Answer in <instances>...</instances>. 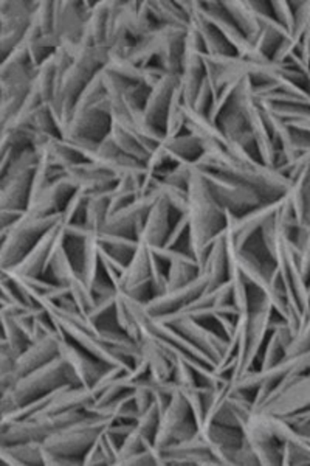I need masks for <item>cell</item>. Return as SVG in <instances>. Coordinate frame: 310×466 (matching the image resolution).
<instances>
[{
    "mask_svg": "<svg viewBox=\"0 0 310 466\" xmlns=\"http://www.w3.org/2000/svg\"><path fill=\"white\" fill-rule=\"evenodd\" d=\"M200 168L215 171L250 187L264 202H276L289 193L294 180L274 167H267L239 145L226 144L225 149H211L195 162Z\"/></svg>",
    "mask_w": 310,
    "mask_h": 466,
    "instance_id": "1",
    "label": "cell"
},
{
    "mask_svg": "<svg viewBox=\"0 0 310 466\" xmlns=\"http://www.w3.org/2000/svg\"><path fill=\"white\" fill-rule=\"evenodd\" d=\"M186 215L190 219V254L202 269L211 243L225 228L226 219L225 208L211 195L205 180L195 170V165L188 186Z\"/></svg>",
    "mask_w": 310,
    "mask_h": 466,
    "instance_id": "2",
    "label": "cell"
},
{
    "mask_svg": "<svg viewBox=\"0 0 310 466\" xmlns=\"http://www.w3.org/2000/svg\"><path fill=\"white\" fill-rule=\"evenodd\" d=\"M67 384L76 386L67 362L58 355L47 364L37 367L36 370L19 378L10 389L0 392L2 393L0 398L2 415L21 408L33 400L45 397L48 393L55 392L59 387L67 386Z\"/></svg>",
    "mask_w": 310,
    "mask_h": 466,
    "instance_id": "3",
    "label": "cell"
},
{
    "mask_svg": "<svg viewBox=\"0 0 310 466\" xmlns=\"http://www.w3.org/2000/svg\"><path fill=\"white\" fill-rule=\"evenodd\" d=\"M61 215L35 217L26 213L11 228L0 230V269L13 268L44 235L61 223Z\"/></svg>",
    "mask_w": 310,
    "mask_h": 466,
    "instance_id": "4",
    "label": "cell"
},
{
    "mask_svg": "<svg viewBox=\"0 0 310 466\" xmlns=\"http://www.w3.org/2000/svg\"><path fill=\"white\" fill-rule=\"evenodd\" d=\"M111 423L109 419L87 413L78 421L48 435L43 441L44 450L50 451L58 456L83 461V457L92 443Z\"/></svg>",
    "mask_w": 310,
    "mask_h": 466,
    "instance_id": "5",
    "label": "cell"
},
{
    "mask_svg": "<svg viewBox=\"0 0 310 466\" xmlns=\"http://www.w3.org/2000/svg\"><path fill=\"white\" fill-rule=\"evenodd\" d=\"M197 432L199 428L191 413L188 400L182 392V389L175 384L173 397L160 417L154 445L157 446L158 450H164L166 446L195 437Z\"/></svg>",
    "mask_w": 310,
    "mask_h": 466,
    "instance_id": "6",
    "label": "cell"
},
{
    "mask_svg": "<svg viewBox=\"0 0 310 466\" xmlns=\"http://www.w3.org/2000/svg\"><path fill=\"white\" fill-rule=\"evenodd\" d=\"M195 170L202 176V179L205 180L215 201L219 202L225 210H230L237 217H242L244 213L250 212L253 208L265 204L256 191L242 182H237V180L221 175V173H215V171L200 168L197 165H195Z\"/></svg>",
    "mask_w": 310,
    "mask_h": 466,
    "instance_id": "7",
    "label": "cell"
},
{
    "mask_svg": "<svg viewBox=\"0 0 310 466\" xmlns=\"http://www.w3.org/2000/svg\"><path fill=\"white\" fill-rule=\"evenodd\" d=\"M37 2L30 0H2L0 2V50L2 59L22 43L32 25Z\"/></svg>",
    "mask_w": 310,
    "mask_h": 466,
    "instance_id": "8",
    "label": "cell"
},
{
    "mask_svg": "<svg viewBox=\"0 0 310 466\" xmlns=\"http://www.w3.org/2000/svg\"><path fill=\"white\" fill-rule=\"evenodd\" d=\"M200 13L217 32L221 33L239 58L250 59V61H267L268 58L259 54L247 37L244 36V33L236 27V24L226 15L222 2L219 0L200 2Z\"/></svg>",
    "mask_w": 310,
    "mask_h": 466,
    "instance_id": "9",
    "label": "cell"
},
{
    "mask_svg": "<svg viewBox=\"0 0 310 466\" xmlns=\"http://www.w3.org/2000/svg\"><path fill=\"white\" fill-rule=\"evenodd\" d=\"M111 101L105 96L92 106L76 109L72 116L69 131L64 138H85L92 142H101L111 133Z\"/></svg>",
    "mask_w": 310,
    "mask_h": 466,
    "instance_id": "10",
    "label": "cell"
},
{
    "mask_svg": "<svg viewBox=\"0 0 310 466\" xmlns=\"http://www.w3.org/2000/svg\"><path fill=\"white\" fill-rule=\"evenodd\" d=\"M205 50L202 47L199 35L195 28L188 25V32L185 37L184 59L180 70V89L184 96L185 105L193 106L195 94L199 90L202 81L205 78V64H204Z\"/></svg>",
    "mask_w": 310,
    "mask_h": 466,
    "instance_id": "11",
    "label": "cell"
},
{
    "mask_svg": "<svg viewBox=\"0 0 310 466\" xmlns=\"http://www.w3.org/2000/svg\"><path fill=\"white\" fill-rule=\"evenodd\" d=\"M157 199V191L135 198L129 206L107 217L103 232L116 233L138 239V235L146 223L147 215Z\"/></svg>",
    "mask_w": 310,
    "mask_h": 466,
    "instance_id": "12",
    "label": "cell"
},
{
    "mask_svg": "<svg viewBox=\"0 0 310 466\" xmlns=\"http://www.w3.org/2000/svg\"><path fill=\"white\" fill-rule=\"evenodd\" d=\"M95 2H55L53 33L59 43L79 44L85 36V22Z\"/></svg>",
    "mask_w": 310,
    "mask_h": 466,
    "instance_id": "13",
    "label": "cell"
},
{
    "mask_svg": "<svg viewBox=\"0 0 310 466\" xmlns=\"http://www.w3.org/2000/svg\"><path fill=\"white\" fill-rule=\"evenodd\" d=\"M206 288H208L206 277L200 272L195 280L186 283L185 287L171 289L160 296H154L149 302L145 303V309L153 316H168V314L177 313L185 307H188L202 292L205 291Z\"/></svg>",
    "mask_w": 310,
    "mask_h": 466,
    "instance_id": "14",
    "label": "cell"
},
{
    "mask_svg": "<svg viewBox=\"0 0 310 466\" xmlns=\"http://www.w3.org/2000/svg\"><path fill=\"white\" fill-rule=\"evenodd\" d=\"M59 356L67 362L76 386L87 387V389H92L96 380L101 377V373L109 367L105 362L95 360L94 356H90L87 351L69 339H64L61 342Z\"/></svg>",
    "mask_w": 310,
    "mask_h": 466,
    "instance_id": "15",
    "label": "cell"
},
{
    "mask_svg": "<svg viewBox=\"0 0 310 466\" xmlns=\"http://www.w3.org/2000/svg\"><path fill=\"white\" fill-rule=\"evenodd\" d=\"M36 168L10 170L0 176V208L26 212L32 198L33 175Z\"/></svg>",
    "mask_w": 310,
    "mask_h": 466,
    "instance_id": "16",
    "label": "cell"
},
{
    "mask_svg": "<svg viewBox=\"0 0 310 466\" xmlns=\"http://www.w3.org/2000/svg\"><path fill=\"white\" fill-rule=\"evenodd\" d=\"M180 86V76L175 74H165L164 78L154 86L146 105L143 107V116L151 127L165 134V122L168 116L169 105L173 100L174 92Z\"/></svg>",
    "mask_w": 310,
    "mask_h": 466,
    "instance_id": "17",
    "label": "cell"
},
{
    "mask_svg": "<svg viewBox=\"0 0 310 466\" xmlns=\"http://www.w3.org/2000/svg\"><path fill=\"white\" fill-rule=\"evenodd\" d=\"M59 232H61V223L50 228L16 266L2 269V272L13 274V276L45 277L48 257L52 254L53 246L58 239Z\"/></svg>",
    "mask_w": 310,
    "mask_h": 466,
    "instance_id": "18",
    "label": "cell"
},
{
    "mask_svg": "<svg viewBox=\"0 0 310 466\" xmlns=\"http://www.w3.org/2000/svg\"><path fill=\"white\" fill-rule=\"evenodd\" d=\"M78 187L74 179L67 173L58 179L53 180L52 184L35 199L30 202L26 213L35 217H50V215H61L65 204L70 198L74 197Z\"/></svg>",
    "mask_w": 310,
    "mask_h": 466,
    "instance_id": "19",
    "label": "cell"
},
{
    "mask_svg": "<svg viewBox=\"0 0 310 466\" xmlns=\"http://www.w3.org/2000/svg\"><path fill=\"white\" fill-rule=\"evenodd\" d=\"M65 173L87 197L101 191L114 190L118 182L115 176L112 175L111 171L105 170V167H101L96 162H87V160L72 165Z\"/></svg>",
    "mask_w": 310,
    "mask_h": 466,
    "instance_id": "20",
    "label": "cell"
},
{
    "mask_svg": "<svg viewBox=\"0 0 310 466\" xmlns=\"http://www.w3.org/2000/svg\"><path fill=\"white\" fill-rule=\"evenodd\" d=\"M179 217L180 215H177L169 207L168 202L158 195V199L151 208L149 215H147L146 223H145L142 232L138 235V241L149 244V246H164L173 224Z\"/></svg>",
    "mask_w": 310,
    "mask_h": 466,
    "instance_id": "21",
    "label": "cell"
},
{
    "mask_svg": "<svg viewBox=\"0 0 310 466\" xmlns=\"http://www.w3.org/2000/svg\"><path fill=\"white\" fill-rule=\"evenodd\" d=\"M64 338L61 334H52L43 339L33 340L21 355L17 356L16 375L17 378L24 377L30 371L36 370L37 367L47 364L53 358L59 355L61 342Z\"/></svg>",
    "mask_w": 310,
    "mask_h": 466,
    "instance_id": "22",
    "label": "cell"
},
{
    "mask_svg": "<svg viewBox=\"0 0 310 466\" xmlns=\"http://www.w3.org/2000/svg\"><path fill=\"white\" fill-rule=\"evenodd\" d=\"M200 272L206 277L208 288L215 289L221 283L228 280V244H226L225 228L211 243L210 252Z\"/></svg>",
    "mask_w": 310,
    "mask_h": 466,
    "instance_id": "23",
    "label": "cell"
},
{
    "mask_svg": "<svg viewBox=\"0 0 310 466\" xmlns=\"http://www.w3.org/2000/svg\"><path fill=\"white\" fill-rule=\"evenodd\" d=\"M158 148L168 156L174 165L195 164L205 151L204 142L190 133L180 134L175 137H164L158 144Z\"/></svg>",
    "mask_w": 310,
    "mask_h": 466,
    "instance_id": "24",
    "label": "cell"
},
{
    "mask_svg": "<svg viewBox=\"0 0 310 466\" xmlns=\"http://www.w3.org/2000/svg\"><path fill=\"white\" fill-rule=\"evenodd\" d=\"M121 22L134 41H140L154 27H157L149 13L147 2H123Z\"/></svg>",
    "mask_w": 310,
    "mask_h": 466,
    "instance_id": "25",
    "label": "cell"
},
{
    "mask_svg": "<svg viewBox=\"0 0 310 466\" xmlns=\"http://www.w3.org/2000/svg\"><path fill=\"white\" fill-rule=\"evenodd\" d=\"M140 349L142 356L149 366V375L155 382H166L173 380L174 362L175 360L171 356L165 353L164 349H160L153 339L143 336L140 340Z\"/></svg>",
    "mask_w": 310,
    "mask_h": 466,
    "instance_id": "26",
    "label": "cell"
},
{
    "mask_svg": "<svg viewBox=\"0 0 310 466\" xmlns=\"http://www.w3.org/2000/svg\"><path fill=\"white\" fill-rule=\"evenodd\" d=\"M151 248L149 244L138 241V248L131 261L127 263L126 270L121 274L118 281V291H126L138 283L151 280V265H149Z\"/></svg>",
    "mask_w": 310,
    "mask_h": 466,
    "instance_id": "27",
    "label": "cell"
},
{
    "mask_svg": "<svg viewBox=\"0 0 310 466\" xmlns=\"http://www.w3.org/2000/svg\"><path fill=\"white\" fill-rule=\"evenodd\" d=\"M222 5L226 15L236 24V27L244 33V36L247 37L250 43H255L261 33V27H259L256 13L250 6V2L224 0Z\"/></svg>",
    "mask_w": 310,
    "mask_h": 466,
    "instance_id": "28",
    "label": "cell"
},
{
    "mask_svg": "<svg viewBox=\"0 0 310 466\" xmlns=\"http://www.w3.org/2000/svg\"><path fill=\"white\" fill-rule=\"evenodd\" d=\"M0 461L5 465H44L43 443L21 441L13 445H0Z\"/></svg>",
    "mask_w": 310,
    "mask_h": 466,
    "instance_id": "29",
    "label": "cell"
},
{
    "mask_svg": "<svg viewBox=\"0 0 310 466\" xmlns=\"http://www.w3.org/2000/svg\"><path fill=\"white\" fill-rule=\"evenodd\" d=\"M109 136L115 142L121 153L126 154L129 157H134L138 162L146 165L147 159H149V156L153 154V151L147 148L146 145L143 144L142 138L138 137L137 134L112 120Z\"/></svg>",
    "mask_w": 310,
    "mask_h": 466,
    "instance_id": "30",
    "label": "cell"
},
{
    "mask_svg": "<svg viewBox=\"0 0 310 466\" xmlns=\"http://www.w3.org/2000/svg\"><path fill=\"white\" fill-rule=\"evenodd\" d=\"M98 244L107 254H111L123 263H129L137 250L138 239L101 230L98 232Z\"/></svg>",
    "mask_w": 310,
    "mask_h": 466,
    "instance_id": "31",
    "label": "cell"
},
{
    "mask_svg": "<svg viewBox=\"0 0 310 466\" xmlns=\"http://www.w3.org/2000/svg\"><path fill=\"white\" fill-rule=\"evenodd\" d=\"M0 318H2V329H4L0 342L5 344L15 355H21L22 351L32 344L30 336L26 334L25 329H22L15 314L0 311Z\"/></svg>",
    "mask_w": 310,
    "mask_h": 466,
    "instance_id": "32",
    "label": "cell"
},
{
    "mask_svg": "<svg viewBox=\"0 0 310 466\" xmlns=\"http://www.w3.org/2000/svg\"><path fill=\"white\" fill-rule=\"evenodd\" d=\"M100 244H98V232L90 233L85 239V249L81 257L79 266V276L89 285V288L95 283L96 277L100 276Z\"/></svg>",
    "mask_w": 310,
    "mask_h": 466,
    "instance_id": "33",
    "label": "cell"
},
{
    "mask_svg": "<svg viewBox=\"0 0 310 466\" xmlns=\"http://www.w3.org/2000/svg\"><path fill=\"white\" fill-rule=\"evenodd\" d=\"M149 4V13L153 17L155 25H175V27H188L190 21L180 10L177 2H168V0H151Z\"/></svg>",
    "mask_w": 310,
    "mask_h": 466,
    "instance_id": "34",
    "label": "cell"
},
{
    "mask_svg": "<svg viewBox=\"0 0 310 466\" xmlns=\"http://www.w3.org/2000/svg\"><path fill=\"white\" fill-rule=\"evenodd\" d=\"M112 190L101 191L95 195H90L87 201V212H85V226L101 232L105 228V219L109 217V199Z\"/></svg>",
    "mask_w": 310,
    "mask_h": 466,
    "instance_id": "35",
    "label": "cell"
},
{
    "mask_svg": "<svg viewBox=\"0 0 310 466\" xmlns=\"http://www.w3.org/2000/svg\"><path fill=\"white\" fill-rule=\"evenodd\" d=\"M87 318L98 329H120L116 323V296L95 300Z\"/></svg>",
    "mask_w": 310,
    "mask_h": 466,
    "instance_id": "36",
    "label": "cell"
},
{
    "mask_svg": "<svg viewBox=\"0 0 310 466\" xmlns=\"http://www.w3.org/2000/svg\"><path fill=\"white\" fill-rule=\"evenodd\" d=\"M185 133V101L182 89L177 87L169 105L168 116L165 122V137H175Z\"/></svg>",
    "mask_w": 310,
    "mask_h": 466,
    "instance_id": "37",
    "label": "cell"
},
{
    "mask_svg": "<svg viewBox=\"0 0 310 466\" xmlns=\"http://www.w3.org/2000/svg\"><path fill=\"white\" fill-rule=\"evenodd\" d=\"M166 249L182 250L190 254V219L186 212L182 213L171 228L168 238L165 241Z\"/></svg>",
    "mask_w": 310,
    "mask_h": 466,
    "instance_id": "38",
    "label": "cell"
},
{
    "mask_svg": "<svg viewBox=\"0 0 310 466\" xmlns=\"http://www.w3.org/2000/svg\"><path fill=\"white\" fill-rule=\"evenodd\" d=\"M105 69L109 70V72L116 75V76H120V78L127 81V83H142L143 80L142 67L135 66L126 56L109 55Z\"/></svg>",
    "mask_w": 310,
    "mask_h": 466,
    "instance_id": "39",
    "label": "cell"
},
{
    "mask_svg": "<svg viewBox=\"0 0 310 466\" xmlns=\"http://www.w3.org/2000/svg\"><path fill=\"white\" fill-rule=\"evenodd\" d=\"M87 201L89 197L85 195V191L76 190L74 197L70 198L69 202L64 207L63 213H61V223L64 226L69 224H85V212H87Z\"/></svg>",
    "mask_w": 310,
    "mask_h": 466,
    "instance_id": "40",
    "label": "cell"
},
{
    "mask_svg": "<svg viewBox=\"0 0 310 466\" xmlns=\"http://www.w3.org/2000/svg\"><path fill=\"white\" fill-rule=\"evenodd\" d=\"M155 191H157L160 197L164 198L165 201L168 202L169 207L177 215L186 212V207H188V188L166 184L164 180L158 179Z\"/></svg>",
    "mask_w": 310,
    "mask_h": 466,
    "instance_id": "41",
    "label": "cell"
},
{
    "mask_svg": "<svg viewBox=\"0 0 310 466\" xmlns=\"http://www.w3.org/2000/svg\"><path fill=\"white\" fill-rule=\"evenodd\" d=\"M153 445L154 441L146 439V437L137 430V426H135V430L132 431L131 434L127 435L126 439L123 440L120 450H118L115 465H121L123 461H126L127 457H131L132 454H135L138 451L146 450V448Z\"/></svg>",
    "mask_w": 310,
    "mask_h": 466,
    "instance_id": "42",
    "label": "cell"
},
{
    "mask_svg": "<svg viewBox=\"0 0 310 466\" xmlns=\"http://www.w3.org/2000/svg\"><path fill=\"white\" fill-rule=\"evenodd\" d=\"M160 417H162V410L158 408L157 403L154 401L146 410H143L138 415L137 419V430L142 432L146 439L154 441L155 434H157L158 424H160Z\"/></svg>",
    "mask_w": 310,
    "mask_h": 466,
    "instance_id": "43",
    "label": "cell"
},
{
    "mask_svg": "<svg viewBox=\"0 0 310 466\" xmlns=\"http://www.w3.org/2000/svg\"><path fill=\"white\" fill-rule=\"evenodd\" d=\"M53 22H55V2H37L36 10L33 15L32 24L43 33H53Z\"/></svg>",
    "mask_w": 310,
    "mask_h": 466,
    "instance_id": "44",
    "label": "cell"
},
{
    "mask_svg": "<svg viewBox=\"0 0 310 466\" xmlns=\"http://www.w3.org/2000/svg\"><path fill=\"white\" fill-rule=\"evenodd\" d=\"M295 13V28L292 33L296 43H300L301 37L310 28V2H292Z\"/></svg>",
    "mask_w": 310,
    "mask_h": 466,
    "instance_id": "45",
    "label": "cell"
},
{
    "mask_svg": "<svg viewBox=\"0 0 310 466\" xmlns=\"http://www.w3.org/2000/svg\"><path fill=\"white\" fill-rule=\"evenodd\" d=\"M173 381L177 384L179 387H195L199 382V377H197V373H195V369L184 360H175L174 362V375Z\"/></svg>",
    "mask_w": 310,
    "mask_h": 466,
    "instance_id": "46",
    "label": "cell"
},
{
    "mask_svg": "<svg viewBox=\"0 0 310 466\" xmlns=\"http://www.w3.org/2000/svg\"><path fill=\"white\" fill-rule=\"evenodd\" d=\"M272 6V15L275 19L292 35L295 28V13L292 2H283V0H274L270 2Z\"/></svg>",
    "mask_w": 310,
    "mask_h": 466,
    "instance_id": "47",
    "label": "cell"
},
{
    "mask_svg": "<svg viewBox=\"0 0 310 466\" xmlns=\"http://www.w3.org/2000/svg\"><path fill=\"white\" fill-rule=\"evenodd\" d=\"M193 170H195V164H177L174 167L173 170L168 171L162 177V180L166 182V184L188 188L191 177H193Z\"/></svg>",
    "mask_w": 310,
    "mask_h": 466,
    "instance_id": "48",
    "label": "cell"
},
{
    "mask_svg": "<svg viewBox=\"0 0 310 466\" xmlns=\"http://www.w3.org/2000/svg\"><path fill=\"white\" fill-rule=\"evenodd\" d=\"M213 103H215V92L211 89L210 83H208L205 76L202 85H200L199 90H197V94H195L193 106L190 107H193L195 112H199L202 116H208Z\"/></svg>",
    "mask_w": 310,
    "mask_h": 466,
    "instance_id": "49",
    "label": "cell"
},
{
    "mask_svg": "<svg viewBox=\"0 0 310 466\" xmlns=\"http://www.w3.org/2000/svg\"><path fill=\"white\" fill-rule=\"evenodd\" d=\"M83 465H111V461H109V459L105 456V450H103V446H101L100 440L96 439L95 441L92 443L89 450H87L85 457H83Z\"/></svg>",
    "mask_w": 310,
    "mask_h": 466,
    "instance_id": "50",
    "label": "cell"
},
{
    "mask_svg": "<svg viewBox=\"0 0 310 466\" xmlns=\"http://www.w3.org/2000/svg\"><path fill=\"white\" fill-rule=\"evenodd\" d=\"M25 215V212L21 210H13V208H0V230L8 228L13 224L17 223L22 217Z\"/></svg>",
    "mask_w": 310,
    "mask_h": 466,
    "instance_id": "51",
    "label": "cell"
}]
</instances>
